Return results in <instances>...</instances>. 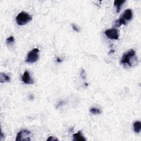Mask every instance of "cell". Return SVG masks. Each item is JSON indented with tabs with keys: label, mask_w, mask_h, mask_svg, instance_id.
Segmentation results:
<instances>
[{
	"label": "cell",
	"mask_w": 141,
	"mask_h": 141,
	"mask_svg": "<svg viewBox=\"0 0 141 141\" xmlns=\"http://www.w3.org/2000/svg\"><path fill=\"white\" fill-rule=\"evenodd\" d=\"M16 22L18 25L23 26L26 25L32 20V16L25 12H22L16 17Z\"/></svg>",
	"instance_id": "obj_1"
},
{
	"label": "cell",
	"mask_w": 141,
	"mask_h": 141,
	"mask_svg": "<svg viewBox=\"0 0 141 141\" xmlns=\"http://www.w3.org/2000/svg\"><path fill=\"white\" fill-rule=\"evenodd\" d=\"M39 50L38 49H34L28 53L26 62L29 63H33L37 62L39 58Z\"/></svg>",
	"instance_id": "obj_2"
},
{
	"label": "cell",
	"mask_w": 141,
	"mask_h": 141,
	"mask_svg": "<svg viewBox=\"0 0 141 141\" xmlns=\"http://www.w3.org/2000/svg\"><path fill=\"white\" fill-rule=\"evenodd\" d=\"M136 55V51L133 50V49H131V50H129L128 52H127L126 54H125L122 56L121 63L122 64H128L129 66H131L132 65L130 62V59L131 57H134Z\"/></svg>",
	"instance_id": "obj_3"
},
{
	"label": "cell",
	"mask_w": 141,
	"mask_h": 141,
	"mask_svg": "<svg viewBox=\"0 0 141 141\" xmlns=\"http://www.w3.org/2000/svg\"><path fill=\"white\" fill-rule=\"evenodd\" d=\"M31 134V132L27 130H23L20 131L17 133L16 140V141H29L30 140V138L29 136Z\"/></svg>",
	"instance_id": "obj_4"
},
{
	"label": "cell",
	"mask_w": 141,
	"mask_h": 141,
	"mask_svg": "<svg viewBox=\"0 0 141 141\" xmlns=\"http://www.w3.org/2000/svg\"><path fill=\"white\" fill-rule=\"evenodd\" d=\"M104 34L109 39L112 40H118L119 37L118 30L115 28L106 30Z\"/></svg>",
	"instance_id": "obj_5"
},
{
	"label": "cell",
	"mask_w": 141,
	"mask_h": 141,
	"mask_svg": "<svg viewBox=\"0 0 141 141\" xmlns=\"http://www.w3.org/2000/svg\"><path fill=\"white\" fill-rule=\"evenodd\" d=\"M22 80L24 83L27 84H33L34 83V80L30 77V74L28 70H26L24 72L23 75L22 77Z\"/></svg>",
	"instance_id": "obj_6"
},
{
	"label": "cell",
	"mask_w": 141,
	"mask_h": 141,
	"mask_svg": "<svg viewBox=\"0 0 141 141\" xmlns=\"http://www.w3.org/2000/svg\"><path fill=\"white\" fill-rule=\"evenodd\" d=\"M121 18L125 20H131L133 17V13L131 9H126L122 15L121 16Z\"/></svg>",
	"instance_id": "obj_7"
},
{
	"label": "cell",
	"mask_w": 141,
	"mask_h": 141,
	"mask_svg": "<svg viewBox=\"0 0 141 141\" xmlns=\"http://www.w3.org/2000/svg\"><path fill=\"white\" fill-rule=\"evenodd\" d=\"M74 141H86V139L83 135L81 131H78L77 133L74 134L73 135Z\"/></svg>",
	"instance_id": "obj_8"
},
{
	"label": "cell",
	"mask_w": 141,
	"mask_h": 141,
	"mask_svg": "<svg viewBox=\"0 0 141 141\" xmlns=\"http://www.w3.org/2000/svg\"><path fill=\"white\" fill-rule=\"evenodd\" d=\"M10 77L6 73L2 72L0 73V83H5L6 82H10Z\"/></svg>",
	"instance_id": "obj_9"
},
{
	"label": "cell",
	"mask_w": 141,
	"mask_h": 141,
	"mask_svg": "<svg viewBox=\"0 0 141 141\" xmlns=\"http://www.w3.org/2000/svg\"><path fill=\"white\" fill-rule=\"evenodd\" d=\"M126 2L125 0H116L114 1V6L116 7V12L117 13H119L120 11L121 7L122 5Z\"/></svg>",
	"instance_id": "obj_10"
},
{
	"label": "cell",
	"mask_w": 141,
	"mask_h": 141,
	"mask_svg": "<svg viewBox=\"0 0 141 141\" xmlns=\"http://www.w3.org/2000/svg\"><path fill=\"white\" fill-rule=\"evenodd\" d=\"M133 129L136 133H139L141 130V122L138 121L134 122Z\"/></svg>",
	"instance_id": "obj_11"
},
{
	"label": "cell",
	"mask_w": 141,
	"mask_h": 141,
	"mask_svg": "<svg viewBox=\"0 0 141 141\" xmlns=\"http://www.w3.org/2000/svg\"><path fill=\"white\" fill-rule=\"evenodd\" d=\"M122 24H123V25H126V22L124 19L121 18L118 20H116L115 22V27H120Z\"/></svg>",
	"instance_id": "obj_12"
},
{
	"label": "cell",
	"mask_w": 141,
	"mask_h": 141,
	"mask_svg": "<svg viewBox=\"0 0 141 141\" xmlns=\"http://www.w3.org/2000/svg\"><path fill=\"white\" fill-rule=\"evenodd\" d=\"M89 112L91 114L93 115H99L101 114V111L99 109L96 108H91L90 109Z\"/></svg>",
	"instance_id": "obj_13"
},
{
	"label": "cell",
	"mask_w": 141,
	"mask_h": 141,
	"mask_svg": "<svg viewBox=\"0 0 141 141\" xmlns=\"http://www.w3.org/2000/svg\"><path fill=\"white\" fill-rule=\"evenodd\" d=\"M14 42H15V38H14L12 36L10 37L9 38H7V40H6V43L8 45L11 44L13 43Z\"/></svg>",
	"instance_id": "obj_14"
},
{
	"label": "cell",
	"mask_w": 141,
	"mask_h": 141,
	"mask_svg": "<svg viewBox=\"0 0 141 141\" xmlns=\"http://www.w3.org/2000/svg\"><path fill=\"white\" fill-rule=\"evenodd\" d=\"M58 138H56L54 136H50L49 138L47 139L48 141H52V140H58Z\"/></svg>",
	"instance_id": "obj_15"
},
{
	"label": "cell",
	"mask_w": 141,
	"mask_h": 141,
	"mask_svg": "<svg viewBox=\"0 0 141 141\" xmlns=\"http://www.w3.org/2000/svg\"><path fill=\"white\" fill-rule=\"evenodd\" d=\"M72 28H73V29L76 31H77V32H78V31H79V28H78V27H77L76 24H72Z\"/></svg>",
	"instance_id": "obj_16"
},
{
	"label": "cell",
	"mask_w": 141,
	"mask_h": 141,
	"mask_svg": "<svg viewBox=\"0 0 141 141\" xmlns=\"http://www.w3.org/2000/svg\"><path fill=\"white\" fill-rule=\"evenodd\" d=\"M80 75H81V76H82V77L83 78H86V74H85V71H84V70H82V72H81L80 73Z\"/></svg>",
	"instance_id": "obj_17"
},
{
	"label": "cell",
	"mask_w": 141,
	"mask_h": 141,
	"mask_svg": "<svg viewBox=\"0 0 141 141\" xmlns=\"http://www.w3.org/2000/svg\"><path fill=\"white\" fill-rule=\"evenodd\" d=\"M4 136H5V135H3V133H2V132H1V135H0V137H0V139L2 140V138H3V137H4Z\"/></svg>",
	"instance_id": "obj_18"
},
{
	"label": "cell",
	"mask_w": 141,
	"mask_h": 141,
	"mask_svg": "<svg viewBox=\"0 0 141 141\" xmlns=\"http://www.w3.org/2000/svg\"><path fill=\"white\" fill-rule=\"evenodd\" d=\"M57 61L58 62H62V60L59 57H57Z\"/></svg>",
	"instance_id": "obj_19"
},
{
	"label": "cell",
	"mask_w": 141,
	"mask_h": 141,
	"mask_svg": "<svg viewBox=\"0 0 141 141\" xmlns=\"http://www.w3.org/2000/svg\"><path fill=\"white\" fill-rule=\"evenodd\" d=\"M114 52H115L114 50H111L110 52V53H111V54H112V53H114Z\"/></svg>",
	"instance_id": "obj_20"
}]
</instances>
